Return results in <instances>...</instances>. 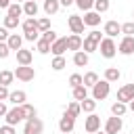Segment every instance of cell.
<instances>
[{"mask_svg": "<svg viewBox=\"0 0 134 134\" xmlns=\"http://www.w3.org/2000/svg\"><path fill=\"white\" fill-rule=\"evenodd\" d=\"M21 109H23V113H25V119H31V117H38V113H36V107H34V105H29V103H25V105H21Z\"/></svg>", "mask_w": 134, "mask_h": 134, "instance_id": "obj_37", "label": "cell"}, {"mask_svg": "<svg viewBox=\"0 0 134 134\" xmlns=\"http://www.w3.org/2000/svg\"><path fill=\"white\" fill-rule=\"evenodd\" d=\"M126 111H128V105H126V103H119V100H117V103H113V105H111V113H113V115H117V117H124V115H126Z\"/></svg>", "mask_w": 134, "mask_h": 134, "instance_id": "obj_28", "label": "cell"}, {"mask_svg": "<svg viewBox=\"0 0 134 134\" xmlns=\"http://www.w3.org/2000/svg\"><path fill=\"white\" fill-rule=\"evenodd\" d=\"M0 134H15V126H8V124L2 126L0 128Z\"/></svg>", "mask_w": 134, "mask_h": 134, "instance_id": "obj_45", "label": "cell"}, {"mask_svg": "<svg viewBox=\"0 0 134 134\" xmlns=\"http://www.w3.org/2000/svg\"><path fill=\"white\" fill-rule=\"evenodd\" d=\"M67 25H69V29H71V34H84V21H82V17H77V15H69L67 17Z\"/></svg>", "mask_w": 134, "mask_h": 134, "instance_id": "obj_12", "label": "cell"}, {"mask_svg": "<svg viewBox=\"0 0 134 134\" xmlns=\"http://www.w3.org/2000/svg\"><path fill=\"white\" fill-rule=\"evenodd\" d=\"M88 61H90L88 52H84V50L73 52V65H77V67H86V65H88Z\"/></svg>", "mask_w": 134, "mask_h": 134, "instance_id": "obj_20", "label": "cell"}, {"mask_svg": "<svg viewBox=\"0 0 134 134\" xmlns=\"http://www.w3.org/2000/svg\"><path fill=\"white\" fill-rule=\"evenodd\" d=\"M40 38H42V40H46V42H50V44L59 40V38H57V31H52V29H48V31H44V34H42Z\"/></svg>", "mask_w": 134, "mask_h": 134, "instance_id": "obj_41", "label": "cell"}, {"mask_svg": "<svg viewBox=\"0 0 134 134\" xmlns=\"http://www.w3.org/2000/svg\"><path fill=\"white\" fill-rule=\"evenodd\" d=\"M40 31H29V34H23V40H27V42H38L40 40Z\"/></svg>", "mask_w": 134, "mask_h": 134, "instance_id": "obj_42", "label": "cell"}, {"mask_svg": "<svg viewBox=\"0 0 134 134\" xmlns=\"http://www.w3.org/2000/svg\"><path fill=\"white\" fill-rule=\"evenodd\" d=\"M50 67H52L54 71H61V69H65V67H67V61H65V57H54V59H52V63H50Z\"/></svg>", "mask_w": 134, "mask_h": 134, "instance_id": "obj_33", "label": "cell"}, {"mask_svg": "<svg viewBox=\"0 0 134 134\" xmlns=\"http://www.w3.org/2000/svg\"><path fill=\"white\" fill-rule=\"evenodd\" d=\"M10 4H13L10 0H0V8H8Z\"/></svg>", "mask_w": 134, "mask_h": 134, "instance_id": "obj_49", "label": "cell"}, {"mask_svg": "<svg viewBox=\"0 0 134 134\" xmlns=\"http://www.w3.org/2000/svg\"><path fill=\"white\" fill-rule=\"evenodd\" d=\"M117 100L119 103H132L134 100V84H126V86H121L119 90H117Z\"/></svg>", "mask_w": 134, "mask_h": 134, "instance_id": "obj_9", "label": "cell"}, {"mask_svg": "<svg viewBox=\"0 0 134 134\" xmlns=\"http://www.w3.org/2000/svg\"><path fill=\"white\" fill-rule=\"evenodd\" d=\"M44 130V124L40 117H31V119H25V126H23V134H42Z\"/></svg>", "mask_w": 134, "mask_h": 134, "instance_id": "obj_4", "label": "cell"}, {"mask_svg": "<svg viewBox=\"0 0 134 134\" xmlns=\"http://www.w3.org/2000/svg\"><path fill=\"white\" fill-rule=\"evenodd\" d=\"M65 113H67V115H71V117H77V115L82 113V105H80L77 100H73V103H69V105H67Z\"/></svg>", "mask_w": 134, "mask_h": 134, "instance_id": "obj_30", "label": "cell"}, {"mask_svg": "<svg viewBox=\"0 0 134 134\" xmlns=\"http://www.w3.org/2000/svg\"><path fill=\"white\" fill-rule=\"evenodd\" d=\"M61 2V6H71V4H75V0H59Z\"/></svg>", "mask_w": 134, "mask_h": 134, "instance_id": "obj_48", "label": "cell"}, {"mask_svg": "<svg viewBox=\"0 0 134 134\" xmlns=\"http://www.w3.org/2000/svg\"><path fill=\"white\" fill-rule=\"evenodd\" d=\"M36 50H38L40 54H48V52H50V42H46V40L40 38V40L36 42Z\"/></svg>", "mask_w": 134, "mask_h": 134, "instance_id": "obj_32", "label": "cell"}, {"mask_svg": "<svg viewBox=\"0 0 134 134\" xmlns=\"http://www.w3.org/2000/svg\"><path fill=\"white\" fill-rule=\"evenodd\" d=\"M94 134H107V132H105V130H103V132H100V130H98V132H94Z\"/></svg>", "mask_w": 134, "mask_h": 134, "instance_id": "obj_51", "label": "cell"}, {"mask_svg": "<svg viewBox=\"0 0 134 134\" xmlns=\"http://www.w3.org/2000/svg\"><path fill=\"white\" fill-rule=\"evenodd\" d=\"M17 2H27V0H17Z\"/></svg>", "mask_w": 134, "mask_h": 134, "instance_id": "obj_52", "label": "cell"}, {"mask_svg": "<svg viewBox=\"0 0 134 134\" xmlns=\"http://www.w3.org/2000/svg\"><path fill=\"white\" fill-rule=\"evenodd\" d=\"M25 100H27V94H25L23 90H15V92H10V96H8V103H13L15 107L25 105Z\"/></svg>", "mask_w": 134, "mask_h": 134, "instance_id": "obj_18", "label": "cell"}, {"mask_svg": "<svg viewBox=\"0 0 134 134\" xmlns=\"http://www.w3.org/2000/svg\"><path fill=\"white\" fill-rule=\"evenodd\" d=\"M96 82H98V75H96L94 71H88V73H84V86H86V88H92Z\"/></svg>", "mask_w": 134, "mask_h": 134, "instance_id": "obj_31", "label": "cell"}, {"mask_svg": "<svg viewBox=\"0 0 134 134\" xmlns=\"http://www.w3.org/2000/svg\"><path fill=\"white\" fill-rule=\"evenodd\" d=\"M10 54V48H8V44L6 42H0V59H6Z\"/></svg>", "mask_w": 134, "mask_h": 134, "instance_id": "obj_43", "label": "cell"}, {"mask_svg": "<svg viewBox=\"0 0 134 134\" xmlns=\"http://www.w3.org/2000/svg\"><path fill=\"white\" fill-rule=\"evenodd\" d=\"M111 92V84L107 80H98L94 86H92V98L94 100H105Z\"/></svg>", "mask_w": 134, "mask_h": 134, "instance_id": "obj_3", "label": "cell"}, {"mask_svg": "<svg viewBox=\"0 0 134 134\" xmlns=\"http://www.w3.org/2000/svg\"><path fill=\"white\" fill-rule=\"evenodd\" d=\"M82 44H84L82 36H77V34H71V36H67V50H73V52H77V50H82Z\"/></svg>", "mask_w": 134, "mask_h": 134, "instance_id": "obj_16", "label": "cell"}, {"mask_svg": "<svg viewBox=\"0 0 134 134\" xmlns=\"http://www.w3.org/2000/svg\"><path fill=\"white\" fill-rule=\"evenodd\" d=\"M36 23H38L40 34H44V31L50 29V19H48V17H40V19H36Z\"/></svg>", "mask_w": 134, "mask_h": 134, "instance_id": "obj_36", "label": "cell"}, {"mask_svg": "<svg viewBox=\"0 0 134 134\" xmlns=\"http://www.w3.org/2000/svg\"><path fill=\"white\" fill-rule=\"evenodd\" d=\"M121 128H124V121H121V117H117V115H111V117L105 121V132H107V134H119Z\"/></svg>", "mask_w": 134, "mask_h": 134, "instance_id": "obj_7", "label": "cell"}, {"mask_svg": "<svg viewBox=\"0 0 134 134\" xmlns=\"http://www.w3.org/2000/svg\"><path fill=\"white\" fill-rule=\"evenodd\" d=\"M82 84H84V75H80V73L69 75V86H71V88H77V86H82Z\"/></svg>", "mask_w": 134, "mask_h": 134, "instance_id": "obj_39", "label": "cell"}, {"mask_svg": "<svg viewBox=\"0 0 134 134\" xmlns=\"http://www.w3.org/2000/svg\"><path fill=\"white\" fill-rule=\"evenodd\" d=\"M73 90V100H77V103H82L84 98H88V88L82 84V86H77V88H71Z\"/></svg>", "mask_w": 134, "mask_h": 134, "instance_id": "obj_25", "label": "cell"}, {"mask_svg": "<svg viewBox=\"0 0 134 134\" xmlns=\"http://www.w3.org/2000/svg\"><path fill=\"white\" fill-rule=\"evenodd\" d=\"M80 105H82V111H84V113H88V115H90V113H94V109H96V100H94L92 96L84 98Z\"/></svg>", "mask_w": 134, "mask_h": 134, "instance_id": "obj_26", "label": "cell"}, {"mask_svg": "<svg viewBox=\"0 0 134 134\" xmlns=\"http://www.w3.org/2000/svg\"><path fill=\"white\" fill-rule=\"evenodd\" d=\"M13 80H15V71H8V69L0 71V86H10Z\"/></svg>", "mask_w": 134, "mask_h": 134, "instance_id": "obj_27", "label": "cell"}, {"mask_svg": "<svg viewBox=\"0 0 134 134\" xmlns=\"http://www.w3.org/2000/svg\"><path fill=\"white\" fill-rule=\"evenodd\" d=\"M119 77H121V71H119L117 67H107V69H105V80H107L109 84H111V82H117Z\"/></svg>", "mask_w": 134, "mask_h": 134, "instance_id": "obj_24", "label": "cell"}, {"mask_svg": "<svg viewBox=\"0 0 134 134\" xmlns=\"http://www.w3.org/2000/svg\"><path fill=\"white\" fill-rule=\"evenodd\" d=\"M117 52L124 54V57H130L134 54V36H124L121 42L117 44Z\"/></svg>", "mask_w": 134, "mask_h": 134, "instance_id": "obj_6", "label": "cell"}, {"mask_svg": "<svg viewBox=\"0 0 134 134\" xmlns=\"http://www.w3.org/2000/svg\"><path fill=\"white\" fill-rule=\"evenodd\" d=\"M17 25H19V19H17V17H10V15L4 17V25H2V27H6V29H15Z\"/></svg>", "mask_w": 134, "mask_h": 134, "instance_id": "obj_38", "label": "cell"}, {"mask_svg": "<svg viewBox=\"0 0 134 134\" xmlns=\"http://www.w3.org/2000/svg\"><path fill=\"white\" fill-rule=\"evenodd\" d=\"M65 50H67V36H65V38H59L57 42L50 44V52H52L54 57H63Z\"/></svg>", "mask_w": 134, "mask_h": 134, "instance_id": "obj_15", "label": "cell"}, {"mask_svg": "<svg viewBox=\"0 0 134 134\" xmlns=\"http://www.w3.org/2000/svg\"><path fill=\"white\" fill-rule=\"evenodd\" d=\"M34 2H36V0H34Z\"/></svg>", "mask_w": 134, "mask_h": 134, "instance_id": "obj_54", "label": "cell"}, {"mask_svg": "<svg viewBox=\"0 0 134 134\" xmlns=\"http://www.w3.org/2000/svg\"><path fill=\"white\" fill-rule=\"evenodd\" d=\"M128 109H130V111L134 113V100H132V103H128Z\"/></svg>", "mask_w": 134, "mask_h": 134, "instance_id": "obj_50", "label": "cell"}, {"mask_svg": "<svg viewBox=\"0 0 134 134\" xmlns=\"http://www.w3.org/2000/svg\"><path fill=\"white\" fill-rule=\"evenodd\" d=\"M10 92H8V86H0V100H8Z\"/></svg>", "mask_w": 134, "mask_h": 134, "instance_id": "obj_44", "label": "cell"}, {"mask_svg": "<svg viewBox=\"0 0 134 134\" xmlns=\"http://www.w3.org/2000/svg\"><path fill=\"white\" fill-rule=\"evenodd\" d=\"M132 17H134V13H132Z\"/></svg>", "mask_w": 134, "mask_h": 134, "instance_id": "obj_53", "label": "cell"}, {"mask_svg": "<svg viewBox=\"0 0 134 134\" xmlns=\"http://www.w3.org/2000/svg\"><path fill=\"white\" fill-rule=\"evenodd\" d=\"M121 34H124V36H134V21L121 23Z\"/></svg>", "mask_w": 134, "mask_h": 134, "instance_id": "obj_40", "label": "cell"}, {"mask_svg": "<svg viewBox=\"0 0 134 134\" xmlns=\"http://www.w3.org/2000/svg\"><path fill=\"white\" fill-rule=\"evenodd\" d=\"M84 130H86L88 134L98 132V130H100V117H98L96 113H90V115L86 117V121H84Z\"/></svg>", "mask_w": 134, "mask_h": 134, "instance_id": "obj_11", "label": "cell"}, {"mask_svg": "<svg viewBox=\"0 0 134 134\" xmlns=\"http://www.w3.org/2000/svg\"><path fill=\"white\" fill-rule=\"evenodd\" d=\"M75 6L80 10H84V13H88V10L94 8V0H75Z\"/></svg>", "mask_w": 134, "mask_h": 134, "instance_id": "obj_35", "label": "cell"}, {"mask_svg": "<svg viewBox=\"0 0 134 134\" xmlns=\"http://www.w3.org/2000/svg\"><path fill=\"white\" fill-rule=\"evenodd\" d=\"M100 40H103V36H100V31H96V29H92L86 38H84V44H82V48H84V52H94V50H98V44H100Z\"/></svg>", "mask_w": 134, "mask_h": 134, "instance_id": "obj_1", "label": "cell"}, {"mask_svg": "<svg viewBox=\"0 0 134 134\" xmlns=\"http://www.w3.org/2000/svg\"><path fill=\"white\" fill-rule=\"evenodd\" d=\"M98 52H100V57H105V59H113V57L117 54V44H115V40H113V38H103L100 44H98Z\"/></svg>", "mask_w": 134, "mask_h": 134, "instance_id": "obj_2", "label": "cell"}, {"mask_svg": "<svg viewBox=\"0 0 134 134\" xmlns=\"http://www.w3.org/2000/svg\"><path fill=\"white\" fill-rule=\"evenodd\" d=\"M31 61H34L31 50H27V48L17 50V63H19V65H31Z\"/></svg>", "mask_w": 134, "mask_h": 134, "instance_id": "obj_17", "label": "cell"}, {"mask_svg": "<svg viewBox=\"0 0 134 134\" xmlns=\"http://www.w3.org/2000/svg\"><path fill=\"white\" fill-rule=\"evenodd\" d=\"M73 128H75V117H71V115L63 113V115H61V119H59V130H61L63 134H71V132H73Z\"/></svg>", "mask_w": 134, "mask_h": 134, "instance_id": "obj_10", "label": "cell"}, {"mask_svg": "<svg viewBox=\"0 0 134 134\" xmlns=\"http://www.w3.org/2000/svg\"><path fill=\"white\" fill-rule=\"evenodd\" d=\"M8 36H10V34H8V29H6V27H0V42H6V40H8Z\"/></svg>", "mask_w": 134, "mask_h": 134, "instance_id": "obj_46", "label": "cell"}, {"mask_svg": "<svg viewBox=\"0 0 134 134\" xmlns=\"http://www.w3.org/2000/svg\"><path fill=\"white\" fill-rule=\"evenodd\" d=\"M23 15H27V17H34V19H36V15H38V2H34V0L23 2Z\"/></svg>", "mask_w": 134, "mask_h": 134, "instance_id": "obj_22", "label": "cell"}, {"mask_svg": "<svg viewBox=\"0 0 134 134\" xmlns=\"http://www.w3.org/2000/svg\"><path fill=\"white\" fill-rule=\"evenodd\" d=\"M6 124L8 126H17L19 121H23L25 119V113H23V109L21 107H13V109H8V113H6Z\"/></svg>", "mask_w": 134, "mask_h": 134, "instance_id": "obj_8", "label": "cell"}, {"mask_svg": "<svg viewBox=\"0 0 134 134\" xmlns=\"http://www.w3.org/2000/svg\"><path fill=\"white\" fill-rule=\"evenodd\" d=\"M6 113H8V107L4 105V100H0V117H6Z\"/></svg>", "mask_w": 134, "mask_h": 134, "instance_id": "obj_47", "label": "cell"}, {"mask_svg": "<svg viewBox=\"0 0 134 134\" xmlns=\"http://www.w3.org/2000/svg\"><path fill=\"white\" fill-rule=\"evenodd\" d=\"M6 15H10V17H21L23 15V4H19V2H13L8 8H6Z\"/></svg>", "mask_w": 134, "mask_h": 134, "instance_id": "obj_29", "label": "cell"}, {"mask_svg": "<svg viewBox=\"0 0 134 134\" xmlns=\"http://www.w3.org/2000/svg\"><path fill=\"white\" fill-rule=\"evenodd\" d=\"M44 13L50 17V15H54V13H59V8H61V2L59 0H44Z\"/></svg>", "mask_w": 134, "mask_h": 134, "instance_id": "obj_21", "label": "cell"}, {"mask_svg": "<svg viewBox=\"0 0 134 134\" xmlns=\"http://www.w3.org/2000/svg\"><path fill=\"white\" fill-rule=\"evenodd\" d=\"M82 21H84V25H88V27H96V25H100V15H98L96 10H88V13H84Z\"/></svg>", "mask_w": 134, "mask_h": 134, "instance_id": "obj_13", "label": "cell"}, {"mask_svg": "<svg viewBox=\"0 0 134 134\" xmlns=\"http://www.w3.org/2000/svg\"><path fill=\"white\" fill-rule=\"evenodd\" d=\"M15 77L21 80V82H31V80L36 77V69L29 67V65H19V67L15 69Z\"/></svg>", "mask_w": 134, "mask_h": 134, "instance_id": "obj_5", "label": "cell"}, {"mask_svg": "<svg viewBox=\"0 0 134 134\" xmlns=\"http://www.w3.org/2000/svg\"><path fill=\"white\" fill-rule=\"evenodd\" d=\"M6 44H8L10 50H21V48H23V36H19V34H10L8 40H6Z\"/></svg>", "mask_w": 134, "mask_h": 134, "instance_id": "obj_19", "label": "cell"}, {"mask_svg": "<svg viewBox=\"0 0 134 134\" xmlns=\"http://www.w3.org/2000/svg\"><path fill=\"white\" fill-rule=\"evenodd\" d=\"M21 29H23V34H29V31H40V29H38V23H36V19H34V17H27V19L21 23Z\"/></svg>", "mask_w": 134, "mask_h": 134, "instance_id": "obj_23", "label": "cell"}, {"mask_svg": "<svg viewBox=\"0 0 134 134\" xmlns=\"http://www.w3.org/2000/svg\"><path fill=\"white\" fill-rule=\"evenodd\" d=\"M109 6H111V2L109 0H94V10L100 15V13H107L109 10Z\"/></svg>", "mask_w": 134, "mask_h": 134, "instance_id": "obj_34", "label": "cell"}, {"mask_svg": "<svg viewBox=\"0 0 134 134\" xmlns=\"http://www.w3.org/2000/svg\"><path fill=\"white\" fill-rule=\"evenodd\" d=\"M103 34H105L107 38H115L117 34H121V25H119L117 21H107L105 27H103Z\"/></svg>", "mask_w": 134, "mask_h": 134, "instance_id": "obj_14", "label": "cell"}]
</instances>
